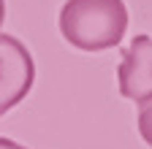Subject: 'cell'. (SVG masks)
<instances>
[{
    "mask_svg": "<svg viewBox=\"0 0 152 149\" xmlns=\"http://www.w3.org/2000/svg\"><path fill=\"white\" fill-rule=\"evenodd\" d=\"M120 95L144 103L152 98V35H136L122 52L117 68Z\"/></svg>",
    "mask_w": 152,
    "mask_h": 149,
    "instance_id": "3957f363",
    "label": "cell"
},
{
    "mask_svg": "<svg viewBox=\"0 0 152 149\" xmlns=\"http://www.w3.org/2000/svg\"><path fill=\"white\" fill-rule=\"evenodd\" d=\"M3 19H6V0H0V27H3Z\"/></svg>",
    "mask_w": 152,
    "mask_h": 149,
    "instance_id": "8992f818",
    "label": "cell"
},
{
    "mask_svg": "<svg viewBox=\"0 0 152 149\" xmlns=\"http://www.w3.org/2000/svg\"><path fill=\"white\" fill-rule=\"evenodd\" d=\"M0 149H25V146H19L16 141H11V138H3V136H0Z\"/></svg>",
    "mask_w": 152,
    "mask_h": 149,
    "instance_id": "5b68a950",
    "label": "cell"
},
{
    "mask_svg": "<svg viewBox=\"0 0 152 149\" xmlns=\"http://www.w3.org/2000/svg\"><path fill=\"white\" fill-rule=\"evenodd\" d=\"M35 81V63L27 46L14 35L0 33V117L19 106Z\"/></svg>",
    "mask_w": 152,
    "mask_h": 149,
    "instance_id": "7a4b0ae2",
    "label": "cell"
},
{
    "mask_svg": "<svg viewBox=\"0 0 152 149\" xmlns=\"http://www.w3.org/2000/svg\"><path fill=\"white\" fill-rule=\"evenodd\" d=\"M128 30V8L122 0H65L60 11V33L79 52L114 49Z\"/></svg>",
    "mask_w": 152,
    "mask_h": 149,
    "instance_id": "6da1fadb",
    "label": "cell"
},
{
    "mask_svg": "<svg viewBox=\"0 0 152 149\" xmlns=\"http://www.w3.org/2000/svg\"><path fill=\"white\" fill-rule=\"evenodd\" d=\"M136 125H139V136L144 138L147 146H152V98L139 103V117H136Z\"/></svg>",
    "mask_w": 152,
    "mask_h": 149,
    "instance_id": "277c9868",
    "label": "cell"
}]
</instances>
